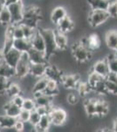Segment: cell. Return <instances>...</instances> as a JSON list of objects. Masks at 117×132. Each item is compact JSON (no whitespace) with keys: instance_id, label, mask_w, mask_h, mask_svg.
<instances>
[{"instance_id":"obj_1","label":"cell","mask_w":117,"mask_h":132,"mask_svg":"<svg viewBox=\"0 0 117 132\" xmlns=\"http://www.w3.org/2000/svg\"><path fill=\"white\" fill-rule=\"evenodd\" d=\"M46 43V56L49 60L51 56L58 50L54 38V30L51 28H40L39 29Z\"/></svg>"},{"instance_id":"obj_2","label":"cell","mask_w":117,"mask_h":132,"mask_svg":"<svg viewBox=\"0 0 117 132\" xmlns=\"http://www.w3.org/2000/svg\"><path fill=\"white\" fill-rule=\"evenodd\" d=\"M41 19L40 16V9L33 5L24 7V20L22 23L36 28L38 21Z\"/></svg>"},{"instance_id":"obj_3","label":"cell","mask_w":117,"mask_h":132,"mask_svg":"<svg viewBox=\"0 0 117 132\" xmlns=\"http://www.w3.org/2000/svg\"><path fill=\"white\" fill-rule=\"evenodd\" d=\"M72 55L79 63H86L92 57V51L80 42L72 46Z\"/></svg>"},{"instance_id":"obj_4","label":"cell","mask_w":117,"mask_h":132,"mask_svg":"<svg viewBox=\"0 0 117 132\" xmlns=\"http://www.w3.org/2000/svg\"><path fill=\"white\" fill-rule=\"evenodd\" d=\"M30 66H31V61H30L28 54L27 52H23L21 54L19 61L15 67L17 78H24L30 74Z\"/></svg>"},{"instance_id":"obj_5","label":"cell","mask_w":117,"mask_h":132,"mask_svg":"<svg viewBox=\"0 0 117 132\" xmlns=\"http://www.w3.org/2000/svg\"><path fill=\"white\" fill-rule=\"evenodd\" d=\"M110 18L107 10H91L89 13L88 22L92 27H97L104 24Z\"/></svg>"},{"instance_id":"obj_6","label":"cell","mask_w":117,"mask_h":132,"mask_svg":"<svg viewBox=\"0 0 117 132\" xmlns=\"http://www.w3.org/2000/svg\"><path fill=\"white\" fill-rule=\"evenodd\" d=\"M10 10L12 15V24H20L24 20V5L22 1H18V3L12 4L7 6Z\"/></svg>"},{"instance_id":"obj_7","label":"cell","mask_w":117,"mask_h":132,"mask_svg":"<svg viewBox=\"0 0 117 132\" xmlns=\"http://www.w3.org/2000/svg\"><path fill=\"white\" fill-rule=\"evenodd\" d=\"M52 124L56 126H61L66 122L67 118V114L63 108H52L49 112Z\"/></svg>"},{"instance_id":"obj_8","label":"cell","mask_w":117,"mask_h":132,"mask_svg":"<svg viewBox=\"0 0 117 132\" xmlns=\"http://www.w3.org/2000/svg\"><path fill=\"white\" fill-rule=\"evenodd\" d=\"M14 25L10 24L6 27V30L5 32V42H4V46L2 48L3 53L7 52L12 48H13V43L15 41V37L13 35Z\"/></svg>"},{"instance_id":"obj_9","label":"cell","mask_w":117,"mask_h":132,"mask_svg":"<svg viewBox=\"0 0 117 132\" xmlns=\"http://www.w3.org/2000/svg\"><path fill=\"white\" fill-rule=\"evenodd\" d=\"M22 52L18 51V50L14 48H12L10 50H8L7 52L4 53V61L7 64H9L12 67L15 68L17 65V63L19 61V58L21 56Z\"/></svg>"},{"instance_id":"obj_10","label":"cell","mask_w":117,"mask_h":132,"mask_svg":"<svg viewBox=\"0 0 117 132\" xmlns=\"http://www.w3.org/2000/svg\"><path fill=\"white\" fill-rule=\"evenodd\" d=\"M80 42L91 51L96 50L101 47V39H100L99 35H96V34H92L88 37L82 39Z\"/></svg>"},{"instance_id":"obj_11","label":"cell","mask_w":117,"mask_h":132,"mask_svg":"<svg viewBox=\"0 0 117 132\" xmlns=\"http://www.w3.org/2000/svg\"><path fill=\"white\" fill-rule=\"evenodd\" d=\"M80 82V77L78 74L73 75H63L61 84L67 89H76Z\"/></svg>"},{"instance_id":"obj_12","label":"cell","mask_w":117,"mask_h":132,"mask_svg":"<svg viewBox=\"0 0 117 132\" xmlns=\"http://www.w3.org/2000/svg\"><path fill=\"white\" fill-rule=\"evenodd\" d=\"M27 54H28L31 63H47L48 62L45 52H41V51L31 48L27 51Z\"/></svg>"},{"instance_id":"obj_13","label":"cell","mask_w":117,"mask_h":132,"mask_svg":"<svg viewBox=\"0 0 117 132\" xmlns=\"http://www.w3.org/2000/svg\"><path fill=\"white\" fill-rule=\"evenodd\" d=\"M33 98L37 106H44L50 107L54 101V96L48 95L45 93H33Z\"/></svg>"},{"instance_id":"obj_14","label":"cell","mask_w":117,"mask_h":132,"mask_svg":"<svg viewBox=\"0 0 117 132\" xmlns=\"http://www.w3.org/2000/svg\"><path fill=\"white\" fill-rule=\"evenodd\" d=\"M31 44L33 48L46 53V43H45V40L39 29L35 32L33 37L31 39Z\"/></svg>"},{"instance_id":"obj_15","label":"cell","mask_w":117,"mask_h":132,"mask_svg":"<svg viewBox=\"0 0 117 132\" xmlns=\"http://www.w3.org/2000/svg\"><path fill=\"white\" fill-rule=\"evenodd\" d=\"M56 26H57V30H59V32L64 34L69 33V32H71L74 28L73 21L67 15L64 19H62Z\"/></svg>"},{"instance_id":"obj_16","label":"cell","mask_w":117,"mask_h":132,"mask_svg":"<svg viewBox=\"0 0 117 132\" xmlns=\"http://www.w3.org/2000/svg\"><path fill=\"white\" fill-rule=\"evenodd\" d=\"M47 63H31L30 66V74L34 78H41L46 74Z\"/></svg>"},{"instance_id":"obj_17","label":"cell","mask_w":117,"mask_h":132,"mask_svg":"<svg viewBox=\"0 0 117 132\" xmlns=\"http://www.w3.org/2000/svg\"><path fill=\"white\" fill-rule=\"evenodd\" d=\"M93 71L96 72L97 74L102 76L103 78H106L108 74L109 73V69H108V64L107 60L103 59V60H99L93 64Z\"/></svg>"},{"instance_id":"obj_18","label":"cell","mask_w":117,"mask_h":132,"mask_svg":"<svg viewBox=\"0 0 117 132\" xmlns=\"http://www.w3.org/2000/svg\"><path fill=\"white\" fill-rule=\"evenodd\" d=\"M54 38L55 42H56L58 50H65L68 45V40L66 35V34L61 33L59 30L55 29L54 30Z\"/></svg>"},{"instance_id":"obj_19","label":"cell","mask_w":117,"mask_h":132,"mask_svg":"<svg viewBox=\"0 0 117 132\" xmlns=\"http://www.w3.org/2000/svg\"><path fill=\"white\" fill-rule=\"evenodd\" d=\"M63 75L64 74L59 71L58 68L52 65H47L46 74H45V76L47 77L48 78H50V79H54L59 83H61V79H62Z\"/></svg>"},{"instance_id":"obj_20","label":"cell","mask_w":117,"mask_h":132,"mask_svg":"<svg viewBox=\"0 0 117 132\" xmlns=\"http://www.w3.org/2000/svg\"><path fill=\"white\" fill-rule=\"evenodd\" d=\"M106 44L110 50L117 52V30L108 31L105 37Z\"/></svg>"},{"instance_id":"obj_21","label":"cell","mask_w":117,"mask_h":132,"mask_svg":"<svg viewBox=\"0 0 117 132\" xmlns=\"http://www.w3.org/2000/svg\"><path fill=\"white\" fill-rule=\"evenodd\" d=\"M51 124H52V121H51L49 114H44V116H41L39 124L33 127V129H34L35 131H40V132L47 131L48 129L50 128Z\"/></svg>"},{"instance_id":"obj_22","label":"cell","mask_w":117,"mask_h":132,"mask_svg":"<svg viewBox=\"0 0 117 132\" xmlns=\"http://www.w3.org/2000/svg\"><path fill=\"white\" fill-rule=\"evenodd\" d=\"M67 16V11L64 7L58 6L55 9L52 10L51 13V20L54 25H57L62 19H64Z\"/></svg>"},{"instance_id":"obj_23","label":"cell","mask_w":117,"mask_h":132,"mask_svg":"<svg viewBox=\"0 0 117 132\" xmlns=\"http://www.w3.org/2000/svg\"><path fill=\"white\" fill-rule=\"evenodd\" d=\"M0 76L5 77L10 79L12 77L16 76V71H15V68L12 67L9 64L5 63V61H2L0 63Z\"/></svg>"},{"instance_id":"obj_24","label":"cell","mask_w":117,"mask_h":132,"mask_svg":"<svg viewBox=\"0 0 117 132\" xmlns=\"http://www.w3.org/2000/svg\"><path fill=\"white\" fill-rule=\"evenodd\" d=\"M13 48L18 50L20 52H27L31 48V41L22 38V39H15L13 43Z\"/></svg>"},{"instance_id":"obj_25","label":"cell","mask_w":117,"mask_h":132,"mask_svg":"<svg viewBox=\"0 0 117 132\" xmlns=\"http://www.w3.org/2000/svg\"><path fill=\"white\" fill-rule=\"evenodd\" d=\"M4 110H5V114H7V116H12V117H14V118H17L21 111V108L15 105L13 102L10 101L4 105Z\"/></svg>"},{"instance_id":"obj_26","label":"cell","mask_w":117,"mask_h":132,"mask_svg":"<svg viewBox=\"0 0 117 132\" xmlns=\"http://www.w3.org/2000/svg\"><path fill=\"white\" fill-rule=\"evenodd\" d=\"M17 118L7 114H0V129H13Z\"/></svg>"},{"instance_id":"obj_27","label":"cell","mask_w":117,"mask_h":132,"mask_svg":"<svg viewBox=\"0 0 117 132\" xmlns=\"http://www.w3.org/2000/svg\"><path fill=\"white\" fill-rule=\"evenodd\" d=\"M96 99H87L84 101V108L89 117L96 116Z\"/></svg>"},{"instance_id":"obj_28","label":"cell","mask_w":117,"mask_h":132,"mask_svg":"<svg viewBox=\"0 0 117 132\" xmlns=\"http://www.w3.org/2000/svg\"><path fill=\"white\" fill-rule=\"evenodd\" d=\"M109 111L108 104L103 100H97L96 102V116L103 117L107 116Z\"/></svg>"},{"instance_id":"obj_29","label":"cell","mask_w":117,"mask_h":132,"mask_svg":"<svg viewBox=\"0 0 117 132\" xmlns=\"http://www.w3.org/2000/svg\"><path fill=\"white\" fill-rule=\"evenodd\" d=\"M110 0H88L91 10H107Z\"/></svg>"},{"instance_id":"obj_30","label":"cell","mask_w":117,"mask_h":132,"mask_svg":"<svg viewBox=\"0 0 117 132\" xmlns=\"http://www.w3.org/2000/svg\"><path fill=\"white\" fill-rule=\"evenodd\" d=\"M45 93L48 95H57L59 93V82H57L54 79H48L47 82V86H46V90L44 91Z\"/></svg>"},{"instance_id":"obj_31","label":"cell","mask_w":117,"mask_h":132,"mask_svg":"<svg viewBox=\"0 0 117 132\" xmlns=\"http://www.w3.org/2000/svg\"><path fill=\"white\" fill-rule=\"evenodd\" d=\"M104 79H105V78H103L102 76L99 75L96 72L92 71L88 76V83L89 84V86H91V88H92V91H93V89H94L101 81H103Z\"/></svg>"},{"instance_id":"obj_32","label":"cell","mask_w":117,"mask_h":132,"mask_svg":"<svg viewBox=\"0 0 117 132\" xmlns=\"http://www.w3.org/2000/svg\"><path fill=\"white\" fill-rule=\"evenodd\" d=\"M49 78L47 77L44 76L39 78L37 82L35 83V85L33 86V93H44V91L46 90V86H47Z\"/></svg>"},{"instance_id":"obj_33","label":"cell","mask_w":117,"mask_h":132,"mask_svg":"<svg viewBox=\"0 0 117 132\" xmlns=\"http://www.w3.org/2000/svg\"><path fill=\"white\" fill-rule=\"evenodd\" d=\"M0 24L6 26V27L12 24V15L7 6H5L3 11L0 12Z\"/></svg>"},{"instance_id":"obj_34","label":"cell","mask_w":117,"mask_h":132,"mask_svg":"<svg viewBox=\"0 0 117 132\" xmlns=\"http://www.w3.org/2000/svg\"><path fill=\"white\" fill-rule=\"evenodd\" d=\"M6 94L10 98H13L15 96H17V95L21 94L20 86L18 84H16V83L10 82V84L9 85V86L7 88V91H6Z\"/></svg>"},{"instance_id":"obj_35","label":"cell","mask_w":117,"mask_h":132,"mask_svg":"<svg viewBox=\"0 0 117 132\" xmlns=\"http://www.w3.org/2000/svg\"><path fill=\"white\" fill-rule=\"evenodd\" d=\"M76 90L78 91L80 96L85 97V96H87V95H88L91 91H92V88H91V86H89V84L88 82L87 83L80 82L78 85V86H77V88H76Z\"/></svg>"},{"instance_id":"obj_36","label":"cell","mask_w":117,"mask_h":132,"mask_svg":"<svg viewBox=\"0 0 117 132\" xmlns=\"http://www.w3.org/2000/svg\"><path fill=\"white\" fill-rule=\"evenodd\" d=\"M21 26H22V28H23V31H24V35H25V38L29 41H31V39L33 37L34 35L35 32L37 31L36 28H33V27H30V26L26 25V24H24V23H20Z\"/></svg>"},{"instance_id":"obj_37","label":"cell","mask_w":117,"mask_h":132,"mask_svg":"<svg viewBox=\"0 0 117 132\" xmlns=\"http://www.w3.org/2000/svg\"><path fill=\"white\" fill-rule=\"evenodd\" d=\"M107 12L109 14L110 18L117 17V0H110L109 5L107 8Z\"/></svg>"},{"instance_id":"obj_38","label":"cell","mask_w":117,"mask_h":132,"mask_svg":"<svg viewBox=\"0 0 117 132\" xmlns=\"http://www.w3.org/2000/svg\"><path fill=\"white\" fill-rule=\"evenodd\" d=\"M37 108L36 105V102L33 99H25L24 100V103H23L22 108L25 110H28V111L31 112L33 110H35Z\"/></svg>"},{"instance_id":"obj_39","label":"cell","mask_w":117,"mask_h":132,"mask_svg":"<svg viewBox=\"0 0 117 132\" xmlns=\"http://www.w3.org/2000/svg\"><path fill=\"white\" fill-rule=\"evenodd\" d=\"M40 118H41V116L35 110H33L31 112V114H30V119H29V123L33 127L36 126V125L39 124Z\"/></svg>"},{"instance_id":"obj_40","label":"cell","mask_w":117,"mask_h":132,"mask_svg":"<svg viewBox=\"0 0 117 132\" xmlns=\"http://www.w3.org/2000/svg\"><path fill=\"white\" fill-rule=\"evenodd\" d=\"M10 84V82L9 78L0 76V94L6 93V91H7V88Z\"/></svg>"},{"instance_id":"obj_41","label":"cell","mask_w":117,"mask_h":132,"mask_svg":"<svg viewBox=\"0 0 117 132\" xmlns=\"http://www.w3.org/2000/svg\"><path fill=\"white\" fill-rule=\"evenodd\" d=\"M13 35H14L15 39H22V38H25L24 31H23V28H22V26H21V24L14 25Z\"/></svg>"},{"instance_id":"obj_42","label":"cell","mask_w":117,"mask_h":132,"mask_svg":"<svg viewBox=\"0 0 117 132\" xmlns=\"http://www.w3.org/2000/svg\"><path fill=\"white\" fill-rule=\"evenodd\" d=\"M30 114H31V112L28 111V110H25L21 108V111L18 114V116L17 117L18 120H20L24 122H29V119H30Z\"/></svg>"},{"instance_id":"obj_43","label":"cell","mask_w":117,"mask_h":132,"mask_svg":"<svg viewBox=\"0 0 117 132\" xmlns=\"http://www.w3.org/2000/svg\"><path fill=\"white\" fill-rule=\"evenodd\" d=\"M105 86L107 88V91L108 93H112V94H117V84L113 83L105 79Z\"/></svg>"},{"instance_id":"obj_44","label":"cell","mask_w":117,"mask_h":132,"mask_svg":"<svg viewBox=\"0 0 117 132\" xmlns=\"http://www.w3.org/2000/svg\"><path fill=\"white\" fill-rule=\"evenodd\" d=\"M108 64V69H109V72H114V73H117V57L114 58L112 60L107 61Z\"/></svg>"},{"instance_id":"obj_45","label":"cell","mask_w":117,"mask_h":132,"mask_svg":"<svg viewBox=\"0 0 117 132\" xmlns=\"http://www.w3.org/2000/svg\"><path fill=\"white\" fill-rule=\"evenodd\" d=\"M67 101L68 102L69 104H71V105H75V104L78 103L79 101V98L77 95L75 94V93H69L68 95H67Z\"/></svg>"},{"instance_id":"obj_46","label":"cell","mask_w":117,"mask_h":132,"mask_svg":"<svg viewBox=\"0 0 117 132\" xmlns=\"http://www.w3.org/2000/svg\"><path fill=\"white\" fill-rule=\"evenodd\" d=\"M24 98L21 96V94L19 95H17L13 98H12V101L13 102L15 105H17L18 107H19L22 108V106H23V103H24Z\"/></svg>"},{"instance_id":"obj_47","label":"cell","mask_w":117,"mask_h":132,"mask_svg":"<svg viewBox=\"0 0 117 132\" xmlns=\"http://www.w3.org/2000/svg\"><path fill=\"white\" fill-rule=\"evenodd\" d=\"M25 123L24 122H22V121L18 120V119H17V122H16V123H15L13 129H14L16 131H19V132H21V131L24 130V129H25Z\"/></svg>"},{"instance_id":"obj_48","label":"cell","mask_w":117,"mask_h":132,"mask_svg":"<svg viewBox=\"0 0 117 132\" xmlns=\"http://www.w3.org/2000/svg\"><path fill=\"white\" fill-rule=\"evenodd\" d=\"M106 80L108 81H110V82H113V83H115L117 84V73H114V72H109L108 74V76L105 78Z\"/></svg>"},{"instance_id":"obj_49","label":"cell","mask_w":117,"mask_h":132,"mask_svg":"<svg viewBox=\"0 0 117 132\" xmlns=\"http://www.w3.org/2000/svg\"><path fill=\"white\" fill-rule=\"evenodd\" d=\"M18 1H20V0H5V4L6 6H9L10 5H12V4L18 3Z\"/></svg>"},{"instance_id":"obj_50","label":"cell","mask_w":117,"mask_h":132,"mask_svg":"<svg viewBox=\"0 0 117 132\" xmlns=\"http://www.w3.org/2000/svg\"><path fill=\"white\" fill-rule=\"evenodd\" d=\"M5 0H0V12L3 11L4 8L5 7Z\"/></svg>"},{"instance_id":"obj_51","label":"cell","mask_w":117,"mask_h":132,"mask_svg":"<svg viewBox=\"0 0 117 132\" xmlns=\"http://www.w3.org/2000/svg\"><path fill=\"white\" fill-rule=\"evenodd\" d=\"M113 131L117 132V118L114 120V124H113Z\"/></svg>"},{"instance_id":"obj_52","label":"cell","mask_w":117,"mask_h":132,"mask_svg":"<svg viewBox=\"0 0 117 132\" xmlns=\"http://www.w3.org/2000/svg\"><path fill=\"white\" fill-rule=\"evenodd\" d=\"M4 60V53H3V50L0 48V63Z\"/></svg>"}]
</instances>
